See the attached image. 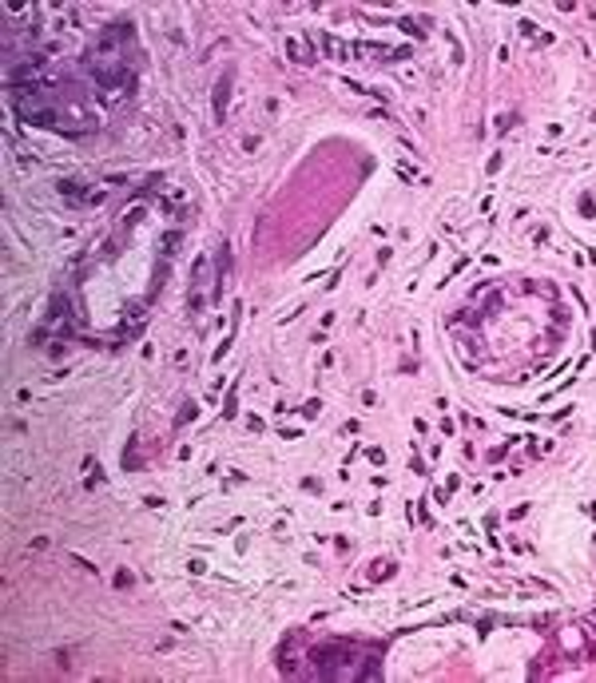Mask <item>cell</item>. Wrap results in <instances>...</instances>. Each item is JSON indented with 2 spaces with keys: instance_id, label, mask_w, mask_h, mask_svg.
Here are the masks:
<instances>
[{
  "instance_id": "cell-1",
  "label": "cell",
  "mask_w": 596,
  "mask_h": 683,
  "mask_svg": "<svg viewBox=\"0 0 596 683\" xmlns=\"http://www.w3.org/2000/svg\"><path fill=\"white\" fill-rule=\"evenodd\" d=\"M227 95H231V72L223 80H219V95H215V120H223L227 115Z\"/></svg>"
},
{
  "instance_id": "cell-2",
  "label": "cell",
  "mask_w": 596,
  "mask_h": 683,
  "mask_svg": "<svg viewBox=\"0 0 596 683\" xmlns=\"http://www.w3.org/2000/svg\"><path fill=\"white\" fill-rule=\"evenodd\" d=\"M592 342H596V334H592Z\"/></svg>"
}]
</instances>
